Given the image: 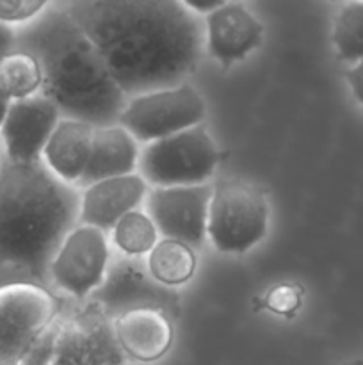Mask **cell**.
I'll use <instances>...</instances> for the list:
<instances>
[{"label":"cell","instance_id":"obj_1","mask_svg":"<svg viewBox=\"0 0 363 365\" xmlns=\"http://www.w3.org/2000/svg\"><path fill=\"white\" fill-rule=\"evenodd\" d=\"M66 13L128 98L182 84L201 59L205 32L180 0H71Z\"/></svg>","mask_w":363,"mask_h":365},{"label":"cell","instance_id":"obj_2","mask_svg":"<svg viewBox=\"0 0 363 365\" xmlns=\"http://www.w3.org/2000/svg\"><path fill=\"white\" fill-rule=\"evenodd\" d=\"M80 192L43 160L0 164V285L50 284V264L78 225Z\"/></svg>","mask_w":363,"mask_h":365},{"label":"cell","instance_id":"obj_3","mask_svg":"<svg viewBox=\"0 0 363 365\" xmlns=\"http://www.w3.org/2000/svg\"><path fill=\"white\" fill-rule=\"evenodd\" d=\"M16 48L36 57L43 75L39 93L59 107L60 116L93 127L117 125L128 96L66 11L48 13L16 32Z\"/></svg>","mask_w":363,"mask_h":365},{"label":"cell","instance_id":"obj_4","mask_svg":"<svg viewBox=\"0 0 363 365\" xmlns=\"http://www.w3.org/2000/svg\"><path fill=\"white\" fill-rule=\"evenodd\" d=\"M114 321L96 305L57 314L20 365H123Z\"/></svg>","mask_w":363,"mask_h":365},{"label":"cell","instance_id":"obj_5","mask_svg":"<svg viewBox=\"0 0 363 365\" xmlns=\"http://www.w3.org/2000/svg\"><path fill=\"white\" fill-rule=\"evenodd\" d=\"M269 227V205L256 185L224 178L212 185L206 237L223 253H244L258 245Z\"/></svg>","mask_w":363,"mask_h":365},{"label":"cell","instance_id":"obj_6","mask_svg":"<svg viewBox=\"0 0 363 365\" xmlns=\"http://www.w3.org/2000/svg\"><path fill=\"white\" fill-rule=\"evenodd\" d=\"M219 152L203 125L146 143L139 153L137 173L152 187L206 184L214 175Z\"/></svg>","mask_w":363,"mask_h":365},{"label":"cell","instance_id":"obj_7","mask_svg":"<svg viewBox=\"0 0 363 365\" xmlns=\"http://www.w3.org/2000/svg\"><path fill=\"white\" fill-rule=\"evenodd\" d=\"M205 116L203 96L192 86L177 84L130 96L117 125L137 143H152L201 125Z\"/></svg>","mask_w":363,"mask_h":365},{"label":"cell","instance_id":"obj_8","mask_svg":"<svg viewBox=\"0 0 363 365\" xmlns=\"http://www.w3.org/2000/svg\"><path fill=\"white\" fill-rule=\"evenodd\" d=\"M60 312V302L38 284L0 285V365H20Z\"/></svg>","mask_w":363,"mask_h":365},{"label":"cell","instance_id":"obj_9","mask_svg":"<svg viewBox=\"0 0 363 365\" xmlns=\"http://www.w3.org/2000/svg\"><path fill=\"white\" fill-rule=\"evenodd\" d=\"M109 264L107 232L78 223L60 242L50 264V284L64 294L84 299L103 284Z\"/></svg>","mask_w":363,"mask_h":365},{"label":"cell","instance_id":"obj_10","mask_svg":"<svg viewBox=\"0 0 363 365\" xmlns=\"http://www.w3.org/2000/svg\"><path fill=\"white\" fill-rule=\"evenodd\" d=\"M93 302L110 317L134 309H159L169 317L180 312V298L171 287L159 284L149 274L141 257H128L109 264L105 280L93 292Z\"/></svg>","mask_w":363,"mask_h":365},{"label":"cell","instance_id":"obj_11","mask_svg":"<svg viewBox=\"0 0 363 365\" xmlns=\"http://www.w3.org/2000/svg\"><path fill=\"white\" fill-rule=\"evenodd\" d=\"M212 185H171L146 192V210L159 235L199 248L206 239Z\"/></svg>","mask_w":363,"mask_h":365},{"label":"cell","instance_id":"obj_12","mask_svg":"<svg viewBox=\"0 0 363 365\" xmlns=\"http://www.w3.org/2000/svg\"><path fill=\"white\" fill-rule=\"evenodd\" d=\"M60 118L59 107L43 93L13 100L0 128L6 160L14 164L43 160V150Z\"/></svg>","mask_w":363,"mask_h":365},{"label":"cell","instance_id":"obj_13","mask_svg":"<svg viewBox=\"0 0 363 365\" xmlns=\"http://www.w3.org/2000/svg\"><path fill=\"white\" fill-rule=\"evenodd\" d=\"M205 38L210 56L228 68L262 43L263 25L244 6L226 2L206 14Z\"/></svg>","mask_w":363,"mask_h":365},{"label":"cell","instance_id":"obj_14","mask_svg":"<svg viewBox=\"0 0 363 365\" xmlns=\"http://www.w3.org/2000/svg\"><path fill=\"white\" fill-rule=\"evenodd\" d=\"M146 192L148 184L137 171L95 182L84 187L80 195L78 223L110 232L125 214L139 209Z\"/></svg>","mask_w":363,"mask_h":365},{"label":"cell","instance_id":"obj_15","mask_svg":"<svg viewBox=\"0 0 363 365\" xmlns=\"http://www.w3.org/2000/svg\"><path fill=\"white\" fill-rule=\"evenodd\" d=\"M114 331L125 355L137 362H155L173 344L171 317L159 309H134L114 319Z\"/></svg>","mask_w":363,"mask_h":365},{"label":"cell","instance_id":"obj_16","mask_svg":"<svg viewBox=\"0 0 363 365\" xmlns=\"http://www.w3.org/2000/svg\"><path fill=\"white\" fill-rule=\"evenodd\" d=\"M139 153V143L121 125L95 127L88 166L77 187L84 189L105 178L135 173Z\"/></svg>","mask_w":363,"mask_h":365},{"label":"cell","instance_id":"obj_17","mask_svg":"<svg viewBox=\"0 0 363 365\" xmlns=\"http://www.w3.org/2000/svg\"><path fill=\"white\" fill-rule=\"evenodd\" d=\"M93 134L95 127L88 121L60 118L43 150V163L57 178L77 187L88 166Z\"/></svg>","mask_w":363,"mask_h":365},{"label":"cell","instance_id":"obj_18","mask_svg":"<svg viewBox=\"0 0 363 365\" xmlns=\"http://www.w3.org/2000/svg\"><path fill=\"white\" fill-rule=\"evenodd\" d=\"M149 274L166 287L187 284L196 271V253L185 242L177 239H159L146 259Z\"/></svg>","mask_w":363,"mask_h":365},{"label":"cell","instance_id":"obj_19","mask_svg":"<svg viewBox=\"0 0 363 365\" xmlns=\"http://www.w3.org/2000/svg\"><path fill=\"white\" fill-rule=\"evenodd\" d=\"M41 68L25 50L14 48L0 61V84L13 100L27 98L41 91Z\"/></svg>","mask_w":363,"mask_h":365},{"label":"cell","instance_id":"obj_20","mask_svg":"<svg viewBox=\"0 0 363 365\" xmlns=\"http://www.w3.org/2000/svg\"><path fill=\"white\" fill-rule=\"evenodd\" d=\"M112 241L123 255L142 257L159 242V232L148 212L135 209L114 225Z\"/></svg>","mask_w":363,"mask_h":365},{"label":"cell","instance_id":"obj_21","mask_svg":"<svg viewBox=\"0 0 363 365\" xmlns=\"http://www.w3.org/2000/svg\"><path fill=\"white\" fill-rule=\"evenodd\" d=\"M333 45L345 63L363 61V2L345 4L335 18Z\"/></svg>","mask_w":363,"mask_h":365},{"label":"cell","instance_id":"obj_22","mask_svg":"<svg viewBox=\"0 0 363 365\" xmlns=\"http://www.w3.org/2000/svg\"><path fill=\"white\" fill-rule=\"evenodd\" d=\"M302 302V289L294 284H280L270 289L263 298L262 307L278 316L292 317L299 310Z\"/></svg>","mask_w":363,"mask_h":365},{"label":"cell","instance_id":"obj_23","mask_svg":"<svg viewBox=\"0 0 363 365\" xmlns=\"http://www.w3.org/2000/svg\"><path fill=\"white\" fill-rule=\"evenodd\" d=\"M52 0H0V21L6 25L27 24L43 13Z\"/></svg>","mask_w":363,"mask_h":365},{"label":"cell","instance_id":"obj_24","mask_svg":"<svg viewBox=\"0 0 363 365\" xmlns=\"http://www.w3.org/2000/svg\"><path fill=\"white\" fill-rule=\"evenodd\" d=\"M345 81H347L354 98L363 106V61L352 64L351 70H347L345 73Z\"/></svg>","mask_w":363,"mask_h":365},{"label":"cell","instance_id":"obj_25","mask_svg":"<svg viewBox=\"0 0 363 365\" xmlns=\"http://www.w3.org/2000/svg\"><path fill=\"white\" fill-rule=\"evenodd\" d=\"M16 48V32L13 31L11 25H6L0 21V61Z\"/></svg>","mask_w":363,"mask_h":365},{"label":"cell","instance_id":"obj_26","mask_svg":"<svg viewBox=\"0 0 363 365\" xmlns=\"http://www.w3.org/2000/svg\"><path fill=\"white\" fill-rule=\"evenodd\" d=\"M180 2L184 4L189 11H192V13L209 14L212 13L214 9H217V7L224 6L226 0H180Z\"/></svg>","mask_w":363,"mask_h":365},{"label":"cell","instance_id":"obj_27","mask_svg":"<svg viewBox=\"0 0 363 365\" xmlns=\"http://www.w3.org/2000/svg\"><path fill=\"white\" fill-rule=\"evenodd\" d=\"M11 102H13V98L7 95V91L2 88V84H0V128H2L4 120H6L7 110H9L11 107Z\"/></svg>","mask_w":363,"mask_h":365},{"label":"cell","instance_id":"obj_28","mask_svg":"<svg viewBox=\"0 0 363 365\" xmlns=\"http://www.w3.org/2000/svg\"><path fill=\"white\" fill-rule=\"evenodd\" d=\"M344 365H363V360H354V362H349V364H344Z\"/></svg>","mask_w":363,"mask_h":365},{"label":"cell","instance_id":"obj_29","mask_svg":"<svg viewBox=\"0 0 363 365\" xmlns=\"http://www.w3.org/2000/svg\"><path fill=\"white\" fill-rule=\"evenodd\" d=\"M359 2H363V0H359Z\"/></svg>","mask_w":363,"mask_h":365}]
</instances>
